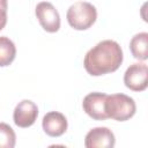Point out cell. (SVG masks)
<instances>
[{"label":"cell","instance_id":"3957f363","mask_svg":"<svg viewBox=\"0 0 148 148\" xmlns=\"http://www.w3.org/2000/svg\"><path fill=\"white\" fill-rule=\"evenodd\" d=\"M66 18L73 29L87 30L96 22L97 10L90 2L77 1L69 6L66 13Z\"/></svg>","mask_w":148,"mask_h":148},{"label":"cell","instance_id":"277c9868","mask_svg":"<svg viewBox=\"0 0 148 148\" xmlns=\"http://www.w3.org/2000/svg\"><path fill=\"white\" fill-rule=\"evenodd\" d=\"M35 14L38 18L40 27L46 32L53 34L60 29V15L51 2L42 1L37 3Z\"/></svg>","mask_w":148,"mask_h":148},{"label":"cell","instance_id":"52a82bcc","mask_svg":"<svg viewBox=\"0 0 148 148\" xmlns=\"http://www.w3.org/2000/svg\"><path fill=\"white\" fill-rule=\"evenodd\" d=\"M106 94L104 92H90L82 102L83 111L94 120H105L108 116L105 113V99Z\"/></svg>","mask_w":148,"mask_h":148},{"label":"cell","instance_id":"7a4b0ae2","mask_svg":"<svg viewBox=\"0 0 148 148\" xmlns=\"http://www.w3.org/2000/svg\"><path fill=\"white\" fill-rule=\"evenodd\" d=\"M136 111L135 102L125 94L108 95L105 99V113L108 118L117 121H126L131 119Z\"/></svg>","mask_w":148,"mask_h":148},{"label":"cell","instance_id":"30bf717a","mask_svg":"<svg viewBox=\"0 0 148 148\" xmlns=\"http://www.w3.org/2000/svg\"><path fill=\"white\" fill-rule=\"evenodd\" d=\"M130 50L132 56L138 60L148 59V34L139 32L134 35L130 42Z\"/></svg>","mask_w":148,"mask_h":148},{"label":"cell","instance_id":"8992f818","mask_svg":"<svg viewBox=\"0 0 148 148\" xmlns=\"http://www.w3.org/2000/svg\"><path fill=\"white\" fill-rule=\"evenodd\" d=\"M38 117V108L30 99L21 101L14 109L13 120L17 127L27 128L35 124Z\"/></svg>","mask_w":148,"mask_h":148},{"label":"cell","instance_id":"9c48e42d","mask_svg":"<svg viewBox=\"0 0 148 148\" xmlns=\"http://www.w3.org/2000/svg\"><path fill=\"white\" fill-rule=\"evenodd\" d=\"M42 126L44 132L51 136V138H58L61 136L68 127V123L66 117L58 111H51L47 112L44 117H43V121H42Z\"/></svg>","mask_w":148,"mask_h":148},{"label":"cell","instance_id":"5b68a950","mask_svg":"<svg viewBox=\"0 0 148 148\" xmlns=\"http://www.w3.org/2000/svg\"><path fill=\"white\" fill-rule=\"evenodd\" d=\"M148 66L145 62L132 64L124 74V83L132 91H143L147 89Z\"/></svg>","mask_w":148,"mask_h":148},{"label":"cell","instance_id":"8fae6325","mask_svg":"<svg viewBox=\"0 0 148 148\" xmlns=\"http://www.w3.org/2000/svg\"><path fill=\"white\" fill-rule=\"evenodd\" d=\"M16 57V47L12 39L6 36L0 37V67L9 66Z\"/></svg>","mask_w":148,"mask_h":148},{"label":"cell","instance_id":"4fadbf2b","mask_svg":"<svg viewBox=\"0 0 148 148\" xmlns=\"http://www.w3.org/2000/svg\"><path fill=\"white\" fill-rule=\"evenodd\" d=\"M7 8L8 0H0V30H2L7 24Z\"/></svg>","mask_w":148,"mask_h":148},{"label":"cell","instance_id":"ba28073f","mask_svg":"<svg viewBox=\"0 0 148 148\" xmlns=\"http://www.w3.org/2000/svg\"><path fill=\"white\" fill-rule=\"evenodd\" d=\"M114 143V134L108 127L91 128L84 138V146L87 148H112Z\"/></svg>","mask_w":148,"mask_h":148},{"label":"cell","instance_id":"7c38bea8","mask_svg":"<svg viewBox=\"0 0 148 148\" xmlns=\"http://www.w3.org/2000/svg\"><path fill=\"white\" fill-rule=\"evenodd\" d=\"M16 143V134L14 130L6 123H0V148H14Z\"/></svg>","mask_w":148,"mask_h":148},{"label":"cell","instance_id":"6da1fadb","mask_svg":"<svg viewBox=\"0 0 148 148\" xmlns=\"http://www.w3.org/2000/svg\"><path fill=\"white\" fill-rule=\"evenodd\" d=\"M124 59L120 45L111 39L97 43L84 56L83 66L91 76H101L116 72Z\"/></svg>","mask_w":148,"mask_h":148}]
</instances>
